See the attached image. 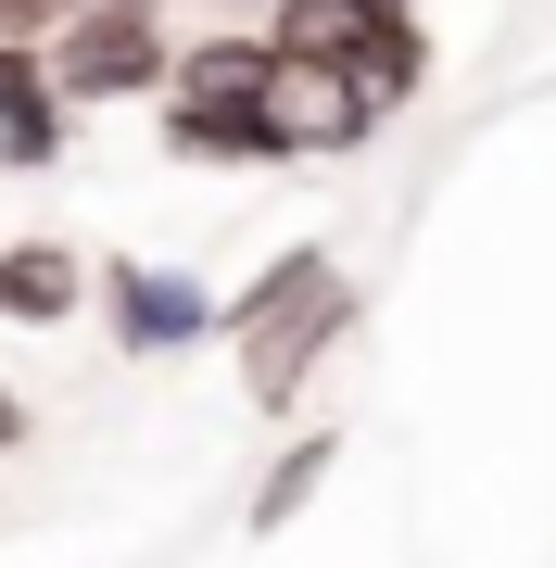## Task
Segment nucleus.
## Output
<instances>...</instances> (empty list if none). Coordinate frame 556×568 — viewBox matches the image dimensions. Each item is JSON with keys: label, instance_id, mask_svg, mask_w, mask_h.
Returning <instances> with one entry per match:
<instances>
[{"label": "nucleus", "instance_id": "obj_14", "mask_svg": "<svg viewBox=\"0 0 556 568\" xmlns=\"http://www.w3.org/2000/svg\"><path fill=\"white\" fill-rule=\"evenodd\" d=\"M354 13H417V0H354Z\"/></svg>", "mask_w": 556, "mask_h": 568}, {"label": "nucleus", "instance_id": "obj_6", "mask_svg": "<svg viewBox=\"0 0 556 568\" xmlns=\"http://www.w3.org/2000/svg\"><path fill=\"white\" fill-rule=\"evenodd\" d=\"M77 304H102V265L77 241H0V328H39L51 342Z\"/></svg>", "mask_w": 556, "mask_h": 568}, {"label": "nucleus", "instance_id": "obj_7", "mask_svg": "<svg viewBox=\"0 0 556 568\" xmlns=\"http://www.w3.org/2000/svg\"><path fill=\"white\" fill-rule=\"evenodd\" d=\"M330 278H342V253H330V241H279L241 291H228V342H266V328L304 304V291H330Z\"/></svg>", "mask_w": 556, "mask_h": 568}, {"label": "nucleus", "instance_id": "obj_12", "mask_svg": "<svg viewBox=\"0 0 556 568\" xmlns=\"http://www.w3.org/2000/svg\"><path fill=\"white\" fill-rule=\"evenodd\" d=\"M26 429H39V417H26V392H0V455H13Z\"/></svg>", "mask_w": 556, "mask_h": 568}, {"label": "nucleus", "instance_id": "obj_8", "mask_svg": "<svg viewBox=\"0 0 556 568\" xmlns=\"http://www.w3.org/2000/svg\"><path fill=\"white\" fill-rule=\"evenodd\" d=\"M342 443H354V429H291V443L266 455V480H253V544H266V530H291V518L316 506V493H330Z\"/></svg>", "mask_w": 556, "mask_h": 568}, {"label": "nucleus", "instance_id": "obj_10", "mask_svg": "<svg viewBox=\"0 0 556 568\" xmlns=\"http://www.w3.org/2000/svg\"><path fill=\"white\" fill-rule=\"evenodd\" d=\"M51 89V39H0V114Z\"/></svg>", "mask_w": 556, "mask_h": 568}, {"label": "nucleus", "instance_id": "obj_15", "mask_svg": "<svg viewBox=\"0 0 556 568\" xmlns=\"http://www.w3.org/2000/svg\"><path fill=\"white\" fill-rule=\"evenodd\" d=\"M152 13H165V0H152Z\"/></svg>", "mask_w": 556, "mask_h": 568}, {"label": "nucleus", "instance_id": "obj_9", "mask_svg": "<svg viewBox=\"0 0 556 568\" xmlns=\"http://www.w3.org/2000/svg\"><path fill=\"white\" fill-rule=\"evenodd\" d=\"M63 140H77V102H63V89L13 102V114H0V178H51V164H63Z\"/></svg>", "mask_w": 556, "mask_h": 568}, {"label": "nucleus", "instance_id": "obj_4", "mask_svg": "<svg viewBox=\"0 0 556 568\" xmlns=\"http://www.w3.org/2000/svg\"><path fill=\"white\" fill-rule=\"evenodd\" d=\"M354 328H367V291H354V265H342L330 291H304V304H291V316L266 328V342H241V392H253L266 417H291V405L316 392V366H330V354L354 342Z\"/></svg>", "mask_w": 556, "mask_h": 568}, {"label": "nucleus", "instance_id": "obj_13", "mask_svg": "<svg viewBox=\"0 0 556 568\" xmlns=\"http://www.w3.org/2000/svg\"><path fill=\"white\" fill-rule=\"evenodd\" d=\"M215 13H241V26H266V13H279V0H215Z\"/></svg>", "mask_w": 556, "mask_h": 568}, {"label": "nucleus", "instance_id": "obj_3", "mask_svg": "<svg viewBox=\"0 0 556 568\" xmlns=\"http://www.w3.org/2000/svg\"><path fill=\"white\" fill-rule=\"evenodd\" d=\"M152 140H165L178 164H215V178H266V164H304L291 152V126H279V102L266 89H228V77H178L165 102H152Z\"/></svg>", "mask_w": 556, "mask_h": 568}, {"label": "nucleus", "instance_id": "obj_1", "mask_svg": "<svg viewBox=\"0 0 556 568\" xmlns=\"http://www.w3.org/2000/svg\"><path fill=\"white\" fill-rule=\"evenodd\" d=\"M51 89L77 114L102 102H165L178 89V26L152 13V0H77V13L51 26Z\"/></svg>", "mask_w": 556, "mask_h": 568}, {"label": "nucleus", "instance_id": "obj_2", "mask_svg": "<svg viewBox=\"0 0 556 568\" xmlns=\"http://www.w3.org/2000/svg\"><path fill=\"white\" fill-rule=\"evenodd\" d=\"M102 342L140 354V366H165V354H190V342H228V291L190 278V265L114 253V265H102Z\"/></svg>", "mask_w": 556, "mask_h": 568}, {"label": "nucleus", "instance_id": "obj_5", "mask_svg": "<svg viewBox=\"0 0 556 568\" xmlns=\"http://www.w3.org/2000/svg\"><path fill=\"white\" fill-rule=\"evenodd\" d=\"M266 102L291 126V152H367L380 140V89L354 77V63H304V51H279V77H266Z\"/></svg>", "mask_w": 556, "mask_h": 568}, {"label": "nucleus", "instance_id": "obj_11", "mask_svg": "<svg viewBox=\"0 0 556 568\" xmlns=\"http://www.w3.org/2000/svg\"><path fill=\"white\" fill-rule=\"evenodd\" d=\"M63 13H77V0H0V39H51Z\"/></svg>", "mask_w": 556, "mask_h": 568}]
</instances>
